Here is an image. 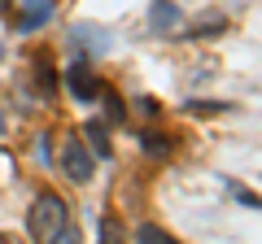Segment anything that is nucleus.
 Returning a JSON list of instances; mask_svg holds the SVG:
<instances>
[{"label": "nucleus", "instance_id": "1", "mask_svg": "<svg viewBox=\"0 0 262 244\" xmlns=\"http://www.w3.org/2000/svg\"><path fill=\"white\" fill-rule=\"evenodd\" d=\"M27 235L31 240H44V244H57V240H75V227H70V214H66V201L57 192H39L27 209Z\"/></svg>", "mask_w": 262, "mask_h": 244}, {"label": "nucleus", "instance_id": "2", "mask_svg": "<svg viewBox=\"0 0 262 244\" xmlns=\"http://www.w3.org/2000/svg\"><path fill=\"white\" fill-rule=\"evenodd\" d=\"M57 166H61V175L70 179V183H88V179H92V166H96V157L88 153V144L79 140V135H66V144H61V157H57Z\"/></svg>", "mask_w": 262, "mask_h": 244}, {"label": "nucleus", "instance_id": "3", "mask_svg": "<svg viewBox=\"0 0 262 244\" xmlns=\"http://www.w3.org/2000/svg\"><path fill=\"white\" fill-rule=\"evenodd\" d=\"M66 87H70V101H79V105L101 101V79H96L92 61H83V57H75L66 66Z\"/></svg>", "mask_w": 262, "mask_h": 244}, {"label": "nucleus", "instance_id": "4", "mask_svg": "<svg viewBox=\"0 0 262 244\" xmlns=\"http://www.w3.org/2000/svg\"><path fill=\"white\" fill-rule=\"evenodd\" d=\"M149 27L158 31V35H175V31L184 27L179 5H175V0H153V5H149Z\"/></svg>", "mask_w": 262, "mask_h": 244}, {"label": "nucleus", "instance_id": "5", "mask_svg": "<svg viewBox=\"0 0 262 244\" xmlns=\"http://www.w3.org/2000/svg\"><path fill=\"white\" fill-rule=\"evenodd\" d=\"M53 18V0H27L18 13V35H35L39 27H48Z\"/></svg>", "mask_w": 262, "mask_h": 244}, {"label": "nucleus", "instance_id": "6", "mask_svg": "<svg viewBox=\"0 0 262 244\" xmlns=\"http://www.w3.org/2000/svg\"><path fill=\"white\" fill-rule=\"evenodd\" d=\"M83 135H88L92 157H105V161H110V153H114V144H110V122H105V118H88V122H83Z\"/></svg>", "mask_w": 262, "mask_h": 244}, {"label": "nucleus", "instance_id": "7", "mask_svg": "<svg viewBox=\"0 0 262 244\" xmlns=\"http://www.w3.org/2000/svg\"><path fill=\"white\" fill-rule=\"evenodd\" d=\"M136 144H140L144 153H149V157H166V153H175V135H166V131H140L136 135Z\"/></svg>", "mask_w": 262, "mask_h": 244}, {"label": "nucleus", "instance_id": "8", "mask_svg": "<svg viewBox=\"0 0 262 244\" xmlns=\"http://www.w3.org/2000/svg\"><path fill=\"white\" fill-rule=\"evenodd\" d=\"M136 240H149V244H166V240H170V231H162V227H153V223H140V227H136Z\"/></svg>", "mask_w": 262, "mask_h": 244}, {"label": "nucleus", "instance_id": "9", "mask_svg": "<svg viewBox=\"0 0 262 244\" xmlns=\"http://www.w3.org/2000/svg\"><path fill=\"white\" fill-rule=\"evenodd\" d=\"M122 235H127V231H122V223L114 214H105L101 218V240H122Z\"/></svg>", "mask_w": 262, "mask_h": 244}, {"label": "nucleus", "instance_id": "10", "mask_svg": "<svg viewBox=\"0 0 262 244\" xmlns=\"http://www.w3.org/2000/svg\"><path fill=\"white\" fill-rule=\"evenodd\" d=\"M79 44H92V48H110V35H92V27H75Z\"/></svg>", "mask_w": 262, "mask_h": 244}, {"label": "nucleus", "instance_id": "11", "mask_svg": "<svg viewBox=\"0 0 262 244\" xmlns=\"http://www.w3.org/2000/svg\"><path fill=\"white\" fill-rule=\"evenodd\" d=\"M101 96H105V109H110V122H122V105H118V96H114V87L101 83Z\"/></svg>", "mask_w": 262, "mask_h": 244}, {"label": "nucleus", "instance_id": "12", "mask_svg": "<svg viewBox=\"0 0 262 244\" xmlns=\"http://www.w3.org/2000/svg\"><path fill=\"white\" fill-rule=\"evenodd\" d=\"M219 27H223V18H219V13H214V18L196 22V31H192V35H219Z\"/></svg>", "mask_w": 262, "mask_h": 244}, {"label": "nucleus", "instance_id": "13", "mask_svg": "<svg viewBox=\"0 0 262 244\" xmlns=\"http://www.w3.org/2000/svg\"><path fill=\"white\" fill-rule=\"evenodd\" d=\"M188 109H192V113H223L227 105H188Z\"/></svg>", "mask_w": 262, "mask_h": 244}, {"label": "nucleus", "instance_id": "14", "mask_svg": "<svg viewBox=\"0 0 262 244\" xmlns=\"http://www.w3.org/2000/svg\"><path fill=\"white\" fill-rule=\"evenodd\" d=\"M9 5H13V0H0V9H9Z\"/></svg>", "mask_w": 262, "mask_h": 244}, {"label": "nucleus", "instance_id": "15", "mask_svg": "<svg viewBox=\"0 0 262 244\" xmlns=\"http://www.w3.org/2000/svg\"><path fill=\"white\" fill-rule=\"evenodd\" d=\"M0 135H5V113H0Z\"/></svg>", "mask_w": 262, "mask_h": 244}]
</instances>
